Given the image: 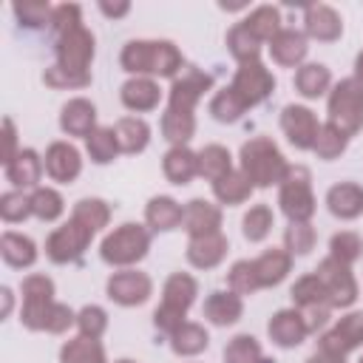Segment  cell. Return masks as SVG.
<instances>
[{
  "instance_id": "obj_1",
  "label": "cell",
  "mask_w": 363,
  "mask_h": 363,
  "mask_svg": "<svg viewBox=\"0 0 363 363\" xmlns=\"http://www.w3.org/2000/svg\"><path fill=\"white\" fill-rule=\"evenodd\" d=\"M122 65L125 71H142V74H159L170 77L182 68V54L173 48V43H128L122 51Z\"/></svg>"
},
{
  "instance_id": "obj_2",
  "label": "cell",
  "mask_w": 363,
  "mask_h": 363,
  "mask_svg": "<svg viewBox=\"0 0 363 363\" xmlns=\"http://www.w3.org/2000/svg\"><path fill=\"white\" fill-rule=\"evenodd\" d=\"M241 162H244V176L261 187L284 182V176L289 170L284 164V156L278 153V147L264 136H258L241 147Z\"/></svg>"
},
{
  "instance_id": "obj_3",
  "label": "cell",
  "mask_w": 363,
  "mask_h": 363,
  "mask_svg": "<svg viewBox=\"0 0 363 363\" xmlns=\"http://www.w3.org/2000/svg\"><path fill=\"white\" fill-rule=\"evenodd\" d=\"M329 125H335L340 133L352 136L363 125V82L360 79H343L332 99H329Z\"/></svg>"
},
{
  "instance_id": "obj_4",
  "label": "cell",
  "mask_w": 363,
  "mask_h": 363,
  "mask_svg": "<svg viewBox=\"0 0 363 363\" xmlns=\"http://www.w3.org/2000/svg\"><path fill=\"white\" fill-rule=\"evenodd\" d=\"M193 295H196V281L182 272L173 275L164 284V301L156 309V326L167 332H176L179 326H184V309L193 303Z\"/></svg>"
},
{
  "instance_id": "obj_5",
  "label": "cell",
  "mask_w": 363,
  "mask_h": 363,
  "mask_svg": "<svg viewBox=\"0 0 363 363\" xmlns=\"http://www.w3.org/2000/svg\"><path fill=\"white\" fill-rule=\"evenodd\" d=\"M147 233L139 224H122L102 244V258L108 264H133L147 252Z\"/></svg>"
},
{
  "instance_id": "obj_6",
  "label": "cell",
  "mask_w": 363,
  "mask_h": 363,
  "mask_svg": "<svg viewBox=\"0 0 363 363\" xmlns=\"http://www.w3.org/2000/svg\"><path fill=\"white\" fill-rule=\"evenodd\" d=\"M23 295H26V303H23V323L28 329H45V320L54 309L51 303V295H54V284L45 278V275H31L23 281Z\"/></svg>"
},
{
  "instance_id": "obj_7",
  "label": "cell",
  "mask_w": 363,
  "mask_h": 363,
  "mask_svg": "<svg viewBox=\"0 0 363 363\" xmlns=\"http://www.w3.org/2000/svg\"><path fill=\"white\" fill-rule=\"evenodd\" d=\"M281 207L284 213L298 224L312 216V193H309V173L306 167H289L284 176V190H281Z\"/></svg>"
},
{
  "instance_id": "obj_8",
  "label": "cell",
  "mask_w": 363,
  "mask_h": 363,
  "mask_svg": "<svg viewBox=\"0 0 363 363\" xmlns=\"http://www.w3.org/2000/svg\"><path fill=\"white\" fill-rule=\"evenodd\" d=\"M88 241H91V230L71 218L65 227H60V230H54V233L48 235V241H45V252H48L51 261L65 264V261H74V258L85 250Z\"/></svg>"
},
{
  "instance_id": "obj_9",
  "label": "cell",
  "mask_w": 363,
  "mask_h": 363,
  "mask_svg": "<svg viewBox=\"0 0 363 363\" xmlns=\"http://www.w3.org/2000/svg\"><path fill=\"white\" fill-rule=\"evenodd\" d=\"M57 54H60V65L62 68L85 74V68H88V62L94 57V37H91V31H85L79 26V28L62 34L60 45H57Z\"/></svg>"
},
{
  "instance_id": "obj_10",
  "label": "cell",
  "mask_w": 363,
  "mask_h": 363,
  "mask_svg": "<svg viewBox=\"0 0 363 363\" xmlns=\"http://www.w3.org/2000/svg\"><path fill=\"white\" fill-rule=\"evenodd\" d=\"M272 88H275V79L261 62H244L235 74V82H233V91L244 99V105L261 102Z\"/></svg>"
},
{
  "instance_id": "obj_11",
  "label": "cell",
  "mask_w": 363,
  "mask_h": 363,
  "mask_svg": "<svg viewBox=\"0 0 363 363\" xmlns=\"http://www.w3.org/2000/svg\"><path fill=\"white\" fill-rule=\"evenodd\" d=\"M315 275L323 281L326 295H329V301H332V303L346 306V303H352V301H354V295H357L354 278L349 275L346 264H340L337 258H326V261L318 267V272H315Z\"/></svg>"
},
{
  "instance_id": "obj_12",
  "label": "cell",
  "mask_w": 363,
  "mask_h": 363,
  "mask_svg": "<svg viewBox=\"0 0 363 363\" xmlns=\"http://www.w3.org/2000/svg\"><path fill=\"white\" fill-rule=\"evenodd\" d=\"M281 125L289 136V142L295 147H315V139H318V119L309 108H301V105H289L281 116Z\"/></svg>"
},
{
  "instance_id": "obj_13",
  "label": "cell",
  "mask_w": 363,
  "mask_h": 363,
  "mask_svg": "<svg viewBox=\"0 0 363 363\" xmlns=\"http://www.w3.org/2000/svg\"><path fill=\"white\" fill-rule=\"evenodd\" d=\"M108 295H111V301L125 303V306L142 303V301H147V295H150V281H147V275H142V272L125 269V272H116V275L108 281Z\"/></svg>"
},
{
  "instance_id": "obj_14",
  "label": "cell",
  "mask_w": 363,
  "mask_h": 363,
  "mask_svg": "<svg viewBox=\"0 0 363 363\" xmlns=\"http://www.w3.org/2000/svg\"><path fill=\"white\" fill-rule=\"evenodd\" d=\"M360 340H363V312H354V315H346V318L320 340V346H323V352L343 357L346 352H352L354 346H360Z\"/></svg>"
},
{
  "instance_id": "obj_15",
  "label": "cell",
  "mask_w": 363,
  "mask_h": 363,
  "mask_svg": "<svg viewBox=\"0 0 363 363\" xmlns=\"http://www.w3.org/2000/svg\"><path fill=\"white\" fill-rule=\"evenodd\" d=\"M210 85H213V79H210L207 74H201V71H187V74H184L182 79H176L173 88H170V108H176V111H190L193 102H196Z\"/></svg>"
},
{
  "instance_id": "obj_16",
  "label": "cell",
  "mask_w": 363,
  "mask_h": 363,
  "mask_svg": "<svg viewBox=\"0 0 363 363\" xmlns=\"http://www.w3.org/2000/svg\"><path fill=\"white\" fill-rule=\"evenodd\" d=\"M45 173L54 182H74L79 173V153L65 142L51 145L45 153Z\"/></svg>"
},
{
  "instance_id": "obj_17",
  "label": "cell",
  "mask_w": 363,
  "mask_h": 363,
  "mask_svg": "<svg viewBox=\"0 0 363 363\" xmlns=\"http://www.w3.org/2000/svg\"><path fill=\"white\" fill-rule=\"evenodd\" d=\"M306 332H309L306 320H303L298 312H289V309L278 312V315L269 320V337H272L278 346H298V343L306 337Z\"/></svg>"
},
{
  "instance_id": "obj_18",
  "label": "cell",
  "mask_w": 363,
  "mask_h": 363,
  "mask_svg": "<svg viewBox=\"0 0 363 363\" xmlns=\"http://www.w3.org/2000/svg\"><path fill=\"white\" fill-rule=\"evenodd\" d=\"M94 119H96V111L91 102L85 99H71L65 108H62V130L71 133V136H91L94 133Z\"/></svg>"
},
{
  "instance_id": "obj_19",
  "label": "cell",
  "mask_w": 363,
  "mask_h": 363,
  "mask_svg": "<svg viewBox=\"0 0 363 363\" xmlns=\"http://www.w3.org/2000/svg\"><path fill=\"white\" fill-rule=\"evenodd\" d=\"M306 31L312 37L323 40V43H332V40L340 37L343 23L335 14V9H329V6H309L306 9Z\"/></svg>"
},
{
  "instance_id": "obj_20",
  "label": "cell",
  "mask_w": 363,
  "mask_h": 363,
  "mask_svg": "<svg viewBox=\"0 0 363 363\" xmlns=\"http://www.w3.org/2000/svg\"><path fill=\"white\" fill-rule=\"evenodd\" d=\"M182 221L187 224V230H190L196 238H201V235H213V233H218L221 213H218L213 204L196 199V201H190V207L184 210V218H182Z\"/></svg>"
},
{
  "instance_id": "obj_21",
  "label": "cell",
  "mask_w": 363,
  "mask_h": 363,
  "mask_svg": "<svg viewBox=\"0 0 363 363\" xmlns=\"http://www.w3.org/2000/svg\"><path fill=\"white\" fill-rule=\"evenodd\" d=\"M326 201H329V210L340 218H354V216L363 213V190L357 184H349V182L335 184L329 190Z\"/></svg>"
},
{
  "instance_id": "obj_22",
  "label": "cell",
  "mask_w": 363,
  "mask_h": 363,
  "mask_svg": "<svg viewBox=\"0 0 363 363\" xmlns=\"http://www.w3.org/2000/svg\"><path fill=\"white\" fill-rule=\"evenodd\" d=\"M272 45H269V51H272V60L278 62V65H295V62H301L303 57H306V40H303V34H298V31H278L272 40H269Z\"/></svg>"
},
{
  "instance_id": "obj_23",
  "label": "cell",
  "mask_w": 363,
  "mask_h": 363,
  "mask_svg": "<svg viewBox=\"0 0 363 363\" xmlns=\"http://www.w3.org/2000/svg\"><path fill=\"white\" fill-rule=\"evenodd\" d=\"M40 173H43V164H40V159H37L34 150H20V153L6 164V179H9L14 187H31V184H37Z\"/></svg>"
},
{
  "instance_id": "obj_24",
  "label": "cell",
  "mask_w": 363,
  "mask_h": 363,
  "mask_svg": "<svg viewBox=\"0 0 363 363\" xmlns=\"http://www.w3.org/2000/svg\"><path fill=\"white\" fill-rule=\"evenodd\" d=\"M159 85L150 79H130L122 85V102L130 111H150L159 105Z\"/></svg>"
},
{
  "instance_id": "obj_25",
  "label": "cell",
  "mask_w": 363,
  "mask_h": 363,
  "mask_svg": "<svg viewBox=\"0 0 363 363\" xmlns=\"http://www.w3.org/2000/svg\"><path fill=\"white\" fill-rule=\"evenodd\" d=\"M199 173V156L190 153L187 147H173L167 156H164V176L173 182V184H187L193 176Z\"/></svg>"
},
{
  "instance_id": "obj_26",
  "label": "cell",
  "mask_w": 363,
  "mask_h": 363,
  "mask_svg": "<svg viewBox=\"0 0 363 363\" xmlns=\"http://www.w3.org/2000/svg\"><path fill=\"white\" fill-rule=\"evenodd\" d=\"M227 250V241L213 233V235H201V238H193L190 241V250H187V258L196 264V267H216L221 261Z\"/></svg>"
},
{
  "instance_id": "obj_27",
  "label": "cell",
  "mask_w": 363,
  "mask_h": 363,
  "mask_svg": "<svg viewBox=\"0 0 363 363\" xmlns=\"http://www.w3.org/2000/svg\"><path fill=\"white\" fill-rule=\"evenodd\" d=\"M0 252H3L6 264H11V267H28L37 258L34 241L20 235V233H6L3 241H0Z\"/></svg>"
},
{
  "instance_id": "obj_28",
  "label": "cell",
  "mask_w": 363,
  "mask_h": 363,
  "mask_svg": "<svg viewBox=\"0 0 363 363\" xmlns=\"http://www.w3.org/2000/svg\"><path fill=\"white\" fill-rule=\"evenodd\" d=\"M204 315H207L213 323H218V326L233 323V320H238V315H241V301H238L233 292H213V295L207 298V303H204Z\"/></svg>"
},
{
  "instance_id": "obj_29",
  "label": "cell",
  "mask_w": 363,
  "mask_h": 363,
  "mask_svg": "<svg viewBox=\"0 0 363 363\" xmlns=\"http://www.w3.org/2000/svg\"><path fill=\"white\" fill-rule=\"evenodd\" d=\"M116 142H119V150H125V153H136V150H142L145 145H147V125L142 122V119H136V116H128V119H119L116 122Z\"/></svg>"
},
{
  "instance_id": "obj_30",
  "label": "cell",
  "mask_w": 363,
  "mask_h": 363,
  "mask_svg": "<svg viewBox=\"0 0 363 363\" xmlns=\"http://www.w3.org/2000/svg\"><path fill=\"white\" fill-rule=\"evenodd\" d=\"M182 218H184V210L167 196H159L147 204V221L153 224V230H173Z\"/></svg>"
},
{
  "instance_id": "obj_31",
  "label": "cell",
  "mask_w": 363,
  "mask_h": 363,
  "mask_svg": "<svg viewBox=\"0 0 363 363\" xmlns=\"http://www.w3.org/2000/svg\"><path fill=\"white\" fill-rule=\"evenodd\" d=\"M278 23H281V14L272 9V6H261L255 9L247 20H244V28L261 43V40H272L278 34Z\"/></svg>"
},
{
  "instance_id": "obj_32",
  "label": "cell",
  "mask_w": 363,
  "mask_h": 363,
  "mask_svg": "<svg viewBox=\"0 0 363 363\" xmlns=\"http://www.w3.org/2000/svg\"><path fill=\"white\" fill-rule=\"evenodd\" d=\"M289 269V255L281 252V250H269L264 252L258 261H255V272H258V281L261 286H269V284H278Z\"/></svg>"
},
{
  "instance_id": "obj_33",
  "label": "cell",
  "mask_w": 363,
  "mask_h": 363,
  "mask_svg": "<svg viewBox=\"0 0 363 363\" xmlns=\"http://www.w3.org/2000/svg\"><path fill=\"white\" fill-rule=\"evenodd\" d=\"M62 363H105L102 346L94 337H74L62 346Z\"/></svg>"
},
{
  "instance_id": "obj_34",
  "label": "cell",
  "mask_w": 363,
  "mask_h": 363,
  "mask_svg": "<svg viewBox=\"0 0 363 363\" xmlns=\"http://www.w3.org/2000/svg\"><path fill=\"white\" fill-rule=\"evenodd\" d=\"M250 190H252V184H250V179L244 176V173H227V176H221L218 182H216V196H218V201H224V204H238V201H244L247 196H250Z\"/></svg>"
},
{
  "instance_id": "obj_35",
  "label": "cell",
  "mask_w": 363,
  "mask_h": 363,
  "mask_svg": "<svg viewBox=\"0 0 363 363\" xmlns=\"http://www.w3.org/2000/svg\"><path fill=\"white\" fill-rule=\"evenodd\" d=\"M295 88L303 96H320L329 88V71H326V65H303L295 74Z\"/></svg>"
},
{
  "instance_id": "obj_36",
  "label": "cell",
  "mask_w": 363,
  "mask_h": 363,
  "mask_svg": "<svg viewBox=\"0 0 363 363\" xmlns=\"http://www.w3.org/2000/svg\"><path fill=\"white\" fill-rule=\"evenodd\" d=\"M199 173L207 176V179H213V182H218L221 176L230 173V153L224 147H218V145L204 147L199 153Z\"/></svg>"
},
{
  "instance_id": "obj_37",
  "label": "cell",
  "mask_w": 363,
  "mask_h": 363,
  "mask_svg": "<svg viewBox=\"0 0 363 363\" xmlns=\"http://www.w3.org/2000/svg\"><path fill=\"white\" fill-rule=\"evenodd\" d=\"M227 45H230L233 57L241 60V62H255V60H258V51H261V43L244 28V23L235 26V28L227 34Z\"/></svg>"
},
{
  "instance_id": "obj_38",
  "label": "cell",
  "mask_w": 363,
  "mask_h": 363,
  "mask_svg": "<svg viewBox=\"0 0 363 363\" xmlns=\"http://www.w3.org/2000/svg\"><path fill=\"white\" fill-rule=\"evenodd\" d=\"M116 150H119V142H116L113 128H99V130H94L88 136V153H91L94 162L105 164V162H111L116 156Z\"/></svg>"
},
{
  "instance_id": "obj_39",
  "label": "cell",
  "mask_w": 363,
  "mask_h": 363,
  "mask_svg": "<svg viewBox=\"0 0 363 363\" xmlns=\"http://www.w3.org/2000/svg\"><path fill=\"white\" fill-rule=\"evenodd\" d=\"M204 346H207V332L201 326H196V323H184V326H179L173 332V349L179 354H196Z\"/></svg>"
},
{
  "instance_id": "obj_40",
  "label": "cell",
  "mask_w": 363,
  "mask_h": 363,
  "mask_svg": "<svg viewBox=\"0 0 363 363\" xmlns=\"http://www.w3.org/2000/svg\"><path fill=\"white\" fill-rule=\"evenodd\" d=\"M244 99L233 91V88H224V91H218L216 94V99H213V105H210V111H213V116L216 119H221V122H235L241 113H244Z\"/></svg>"
},
{
  "instance_id": "obj_41",
  "label": "cell",
  "mask_w": 363,
  "mask_h": 363,
  "mask_svg": "<svg viewBox=\"0 0 363 363\" xmlns=\"http://www.w3.org/2000/svg\"><path fill=\"white\" fill-rule=\"evenodd\" d=\"M162 130H164V136L170 142H187L190 133H193V116H190V111L170 108L164 113V119H162Z\"/></svg>"
},
{
  "instance_id": "obj_42",
  "label": "cell",
  "mask_w": 363,
  "mask_h": 363,
  "mask_svg": "<svg viewBox=\"0 0 363 363\" xmlns=\"http://www.w3.org/2000/svg\"><path fill=\"white\" fill-rule=\"evenodd\" d=\"M31 213L43 221H54L60 213H62V199L57 190L51 187H40L34 196H31Z\"/></svg>"
},
{
  "instance_id": "obj_43",
  "label": "cell",
  "mask_w": 363,
  "mask_h": 363,
  "mask_svg": "<svg viewBox=\"0 0 363 363\" xmlns=\"http://www.w3.org/2000/svg\"><path fill=\"white\" fill-rule=\"evenodd\" d=\"M74 221H79V224L88 227L91 233L99 230V227L108 221V207H105V201H99V199H82V201L77 204V210H74Z\"/></svg>"
},
{
  "instance_id": "obj_44",
  "label": "cell",
  "mask_w": 363,
  "mask_h": 363,
  "mask_svg": "<svg viewBox=\"0 0 363 363\" xmlns=\"http://www.w3.org/2000/svg\"><path fill=\"white\" fill-rule=\"evenodd\" d=\"M323 295H326V286H323V281L318 278V275H306V278H301L295 286H292V298H295V303H301V306H318V301H323Z\"/></svg>"
},
{
  "instance_id": "obj_45",
  "label": "cell",
  "mask_w": 363,
  "mask_h": 363,
  "mask_svg": "<svg viewBox=\"0 0 363 363\" xmlns=\"http://www.w3.org/2000/svg\"><path fill=\"white\" fill-rule=\"evenodd\" d=\"M346 147V133H340L335 125H326L323 130H318V139H315V153L320 159H335L340 150Z\"/></svg>"
},
{
  "instance_id": "obj_46",
  "label": "cell",
  "mask_w": 363,
  "mask_h": 363,
  "mask_svg": "<svg viewBox=\"0 0 363 363\" xmlns=\"http://www.w3.org/2000/svg\"><path fill=\"white\" fill-rule=\"evenodd\" d=\"M269 227H272V213L267 204H258L244 216V235L250 241H261L269 233Z\"/></svg>"
},
{
  "instance_id": "obj_47",
  "label": "cell",
  "mask_w": 363,
  "mask_h": 363,
  "mask_svg": "<svg viewBox=\"0 0 363 363\" xmlns=\"http://www.w3.org/2000/svg\"><path fill=\"white\" fill-rule=\"evenodd\" d=\"M230 286L235 289V292H241V295H247V292H255L258 286H261V281H258V272H255V261L250 264V261H238L233 269H230Z\"/></svg>"
},
{
  "instance_id": "obj_48",
  "label": "cell",
  "mask_w": 363,
  "mask_h": 363,
  "mask_svg": "<svg viewBox=\"0 0 363 363\" xmlns=\"http://www.w3.org/2000/svg\"><path fill=\"white\" fill-rule=\"evenodd\" d=\"M14 14L20 20V26H28V28H37L43 23H51V9L45 3H17L14 6Z\"/></svg>"
},
{
  "instance_id": "obj_49",
  "label": "cell",
  "mask_w": 363,
  "mask_h": 363,
  "mask_svg": "<svg viewBox=\"0 0 363 363\" xmlns=\"http://www.w3.org/2000/svg\"><path fill=\"white\" fill-rule=\"evenodd\" d=\"M360 250H363V244L354 233H340V235L332 238V258H337L340 264L354 261L360 255Z\"/></svg>"
},
{
  "instance_id": "obj_50",
  "label": "cell",
  "mask_w": 363,
  "mask_h": 363,
  "mask_svg": "<svg viewBox=\"0 0 363 363\" xmlns=\"http://www.w3.org/2000/svg\"><path fill=\"white\" fill-rule=\"evenodd\" d=\"M0 213L6 221H23L31 213V199H26L23 193H6L0 201Z\"/></svg>"
},
{
  "instance_id": "obj_51",
  "label": "cell",
  "mask_w": 363,
  "mask_h": 363,
  "mask_svg": "<svg viewBox=\"0 0 363 363\" xmlns=\"http://www.w3.org/2000/svg\"><path fill=\"white\" fill-rule=\"evenodd\" d=\"M312 244H315V233H312L309 224L298 221V224H292V227L286 230V247H289V252L303 255V252L312 250Z\"/></svg>"
},
{
  "instance_id": "obj_52",
  "label": "cell",
  "mask_w": 363,
  "mask_h": 363,
  "mask_svg": "<svg viewBox=\"0 0 363 363\" xmlns=\"http://www.w3.org/2000/svg\"><path fill=\"white\" fill-rule=\"evenodd\" d=\"M88 74H77V71H68L62 65H54L48 74H45V82L54 85V88H82L88 85Z\"/></svg>"
},
{
  "instance_id": "obj_53",
  "label": "cell",
  "mask_w": 363,
  "mask_h": 363,
  "mask_svg": "<svg viewBox=\"0 0 363 363\" xmlns=\"http://www.w3.org/2000/svg\"><path fill=\"white\" fill-rule=\"evenodd\" d=\"M51 26L57 28V34H68L74 28H79V6H57L54 14H51Z\"/></svg>"
},
{
  "instance_id": "obj_54",
  "label": "cell",
  "mask_w": 363,
  "mask_h": 363,
  "mask_svg": "<svg viewBox=\"0 0 363 363\" xmlns=\"http://www.w3.org/2000/svg\"><path fill=\"white\" fill-rule=\"evenodd\" d=\"M77 320H79V329L85 332V337H94V340L102 335V329H105V323H108V320H105V312H102L99 306H85Z\"/></svg>"
},
{
  "instance_id": "obj_55",
  "label": "cell",
  "mask_w": 363,
  "mask_h": 363,
  "mask_svg": "<svg viewBox=\"0 0 363 363\" xmlns=\"http://www.w3.org/2000/svg\"><path fill=\"white\" fill-rule=\"evenodd\" d=\"M71 320H74L71 309L54 303V309H51V315H48V320H45V329H48V332H62L65 326H71Z\"/></svg>"
},
{
  "instance_id": "obj_56",
  "label": "cell",
  "mask_w": 363,
  "mask_h": 363,
  "mask_svg": "<svg viewBox=\"0 0 363 363\" xmlns=\"http://www.w3.org/2000/svg\"><path fill=\"white\" fill-rule=\"evenodd\" d=\"M99 9L108 14V17H122V14H128V3H119V6H111V3H99Z\"/></svg>"
},
{
  "instance_id": "obj_57",
  "label": "cell",
  "mask_w": 363,
  "mask_h": 363,
  "mask_svg": "<svg viewBox=\"0 0 363 363\" xmlns=\"http://www.w3.org/2000/svg\"><path fill=\"white\" fill-rule=\"evenodd\" d=\"M306 363H343V357H340V354H329V352H320V354L309 357Z\"/></svg>"
},
{
  "instance_id": "obj_58",
  "label": "cell",
  "mask_w": 363,
  "mask_h": 363,
  "mask_svg": "<svg viewBox=\"0 0 363 363\" xmlns=\"http://www.w3.org/2000/svg\"><path fill=\"white\" fill-rule=\"evenodd\" d=\"M6 145H9V159H6V164H9L11 162V145H14V128L9 119H6Z\"/></svg>"
},
{
  "instance_id": "obj_59",
  "label": "cell",
  "mask_w": 363,
  "mask_h": 363,
  "mask_svg": "<svg viewBox=\"0 0 363 363\" xmlns=\"http://www.w3.org/2000/svg\"><path fill=\"white\" fill-rule=\"evenodd\" d=\"M357 77L363 79V51H360V57H357Z\"/></svg>"
},
{
  "instance_id": "obj_60",
  "label": "cell",
  "mask_w": 363,
  "mask_h": 363,
  "mask_svg": "<svg viewBox=\"0 0 363 363\" xmlns=\"http://www.w3.org/2000/svg\"><path fill=\"white\" fill-rule=\"evenodd\" d=\"M119 363H130V360H119Z\"/></svg>"
},
{
  "instance_id": "obj_61",
  "label": "cell",
  "mask_w": 363,
  "mask_h": 363,
  "mask_svg": "<svg viewBox=\"0 0 363 363\" xmlns=\"http://www.w3.org/2000/svg\"><path fill=\"white\" fill-rule=\"evenodd\" d=\"M360 363H363V360H360Z\"/></svg>"
}]
</instances>
